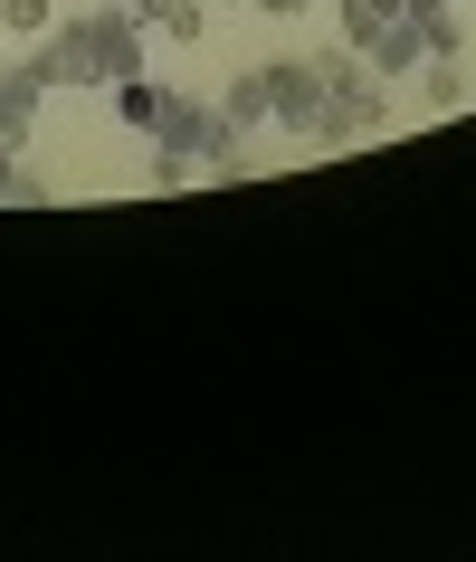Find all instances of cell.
<instances>
[{"label": "cell", "instance_id": "cell-2", "mask_svg": "<svg viewBox=\"0 0 476 562\" xmlns=\"http://www.w3.org/2000/svg\"><path fill=\"white\" fill-rule=\"evenodd\" d=\"M38 105H48V67H38V58L0 67V153H30V134H38Z\"/></svg>", "mask_w": 476, "mask_h": 562}, {"label": "cell", "instance_id": "cell-8", "mask_svg": "<svg viewBox=\"0 0 476 562\" xmlns=\"http://www.w3.org/2000/svg\"><path fill=\"white\" fill-rule=\"evenodd\" d=\"M0 30L10 38H48L58 30V0H0Z\"/></svg>", "mask_w": 476, "mask_h": 562}, {"label": "cell", "instance_id": "cell-13", "mask_svg": "<svg viewBox=\"0 0 476 562\" xmlns=\"http://www.w3.org/2000/svg\"><path fill=\"white\" fill-rule=\"evenodd\" d=\"M124 10H134V20H144V30H152V20H162V10H172V0H124Z\"/></svg>", "mask_w": 476, "mask_h": 562}, {"label": "cell", "instance_id": "cell-3", "mask_svg": "<svg viewBox=\"0 0 476 562\" xmlns=\"http://www.w3.org/2000/svg\"><path fill=\"white\" fill-rule=\"evenodd\" d=\"M268 105H276L268 124H286V134L305 144V134H315V115H325V77H315L305 58H276V67H268Z\"/></svg>", "mask_w": 476, "mask_h": 562}, {"label": "cell", "instance_id": "cell-1", "mask_svg": "<svg viewBox=\"0 0 476 562\" xmlns=\"http://www.w3.org/2000/svg\"><path fill=\"white\" fill-rule=\"evenodd\" d=\"M38 67H48V87H124V77L152 67V38H144V20L124 0H105V10H58V30L38 38Z\"/></svg>", "mask_w": 476, "mask_h": 562}, {"label": "cell", "instance_id": "cell-4", "mask_svg": "<svg viewBox=\"0 0 476 562\" xmlns=\"http://www.w3.org/2000/svg\"><path fill=\"white\" fill-rule=\"evenodd\" d=\"M410 30H419V58H467V20H457V0H410Z\"/></svg>", "mask_w": 476, "mask_h": 562}, {"label": "cell", "instance_id": "cell-14", "mask_svg": "<svg viewBox=\"0 0 476 562\" xmlns=\"http://www.w3.org/2000/svg\"><path fill=\"white\" fill-rule=\"evenodd\" d=\"M10 172H20V153H0V201H10Z\"/></svg>", "mask_w": 476, "mask_h": 562}, {"label": "cell", "instance_id": "cell-6", "mask_svg": "<svg viewBox=\"0 0 476 562\" xmlns=\"http://www.w3.org/2000/svg\"><path fill=\"white\" fill-rule=\"evenodd\" d=\"M419 105H429V115H457V105H467V67L457 58H419Z\"/></svg>", "mask_w": 476, "mask_h": 562}, {"label": "cell", "instance_id": "cell-10", "mask_svg": "<svg viewBox=\"0 0 476 562\" xmlns=\"http://www.w3.org/2000/svg\"><path fill=\"white\" fill-rule=\"evenodd\" d=\"M10 201H20V210H48V201H58V181L30 172V153H20V172H10Z\"/></svg>", "mask_w": 476, "mask_h": 562}, {"label": "cell", "instance_id": "cell-5", "mask_svg": "<svg viewBox=\"0 0 476 562\" xmlns=\"http://www.w3.org/2000/svg\"><path fill=\"white\" fill-rule=\"evenodd\" d=\"M219 115H229L238 134H258V124L276 115V105H268V67H238V77H229V95H219Z\"/></svg>", "mask_w": 476, "mask_h": 562}, {"label": "cell", "instance_id": "cell-9", "mask_svg": "<svg viewBox=\"0 0 476 562\" xmlns=\"http://www.w3.org/2000/svg\"><path fill=\"white\" fill-rule=\"evenodd\" d=\"M400 10H410V0H343V38H372V30H390V20H400Z\"/></svg>", "mask_w": 476, "mask_h": 562}, {"label": "cell", "instance_id": "cell-11", "mask_svg": "<svg viewBox=\"0 0 476 562\" xmlns=\"http://www.w3.org/2000/svg\"><path fill=\"white\" fill-rule=\"evenodd\" d=\"M201 172V162H191V153H152V191H181V181Z\"/></svg>", "mask_w": 476, "mask_h": 562}, {"label": "cell", "instance_id": "cell-12", "mask_svg": "<svg viewBox=\"0 0 476 562\" xmlns=\"http://www.w3.org/2000/svg\"><path fill=\"white\" fill-rule=\"evenodd\" d=\"M258 20H305V0H258Z\"/></svg>", "mask_w": 476, "mask_h": 562}, {"label": "cell", "instance_id": "cell-7", "mask_svg": "<svg viewBox=\"0 0 476 562\" xmlns=\"http://www.w3.org/2000/svg\"><path fill=\"white\" fill-rule=\"evenodd\" d=\"M209 10H219V0H172V10H162L152 30H162V38H181V48H201V38H209Z\"/></svg>", "mask_w": 476, "mask_h": 562}]
</instances>
